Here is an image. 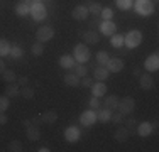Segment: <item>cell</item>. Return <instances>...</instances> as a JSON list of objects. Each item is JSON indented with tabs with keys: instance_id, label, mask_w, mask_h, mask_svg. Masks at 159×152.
<instances>
[{
	"instance_id": "obj_1",
	"label": "cell",
	"mask_w": 159,
	"mask_h": 152,
	"mask_svg": "<svg viewBox=\"0 0 159 152\" xmlns=\"http://www.w3.org/2000/svg\"><path fill=\"white\" fill-rule=\"evenodd\" d=\"M141 42H142V32L141 30H130V32H127L125 36H124V44L130 49L141 46Z\"/></svg>"
},
{
	"instance_id": "obj_2",
	"label": "cell",
	"mask_w": 159,
	"mask_h": 152,
	"mask_svg": "<svg viewBox=\"0 0 159 152\" xmlns=\"http://www.w3.org/2000/svg\"><path fill=\"white\" fill-rule=\"evenodd\" d=\"M117 110H119L122 115H130V113L135 110V100H134V98H130V96L122 98V100H119V106H117Z\"/></svg>"
},
{
	"instance_id": "obj_3",
	"label": "cell",
	"mask_w": 159,
	"mask_h": 152,
	"mask_svg": "<svg viewBox=\"0 0 159 152\" xmlns=\"http://www.w3.org/2000/svg\"><path fill=\"white\" fill-rule=\"evenodd\" d=\"M73 54H75V56H73L75 61L85 64L86 61L90 59V49H88V46H86V44H78V46H75Z\"/></svg>"
},
{
	"instance_id": "obj_4",
	"label": "cell",
	"mask_w": 159,
	"mask_h": 152,
	"mask_svg": "<svg viewBox=\"0 0 159 152\" xmlns=\"http://www.w3.org/2000/svg\"><path fill=\"white\" fill-rule=\"evenodd\" d=\"M135 12L139 15H151L154 12V5L151 0H137L135 2Z\"/></svg>"
},
{
	"instance_id": "obj_5",
	"label": "cell",
	"mask_w": 159,
	"mask_h": 152,
	"mask_svg": "<svg viewBox=\"0 0 159 152\" xmlns=\"http://www.w3.org/2000/svg\"><path fill=\"white\" fill-rule=\"evenodd\" d=\"M32 15L34 20H44V19L48 17V10H46V5H44L43 2L41 3H34V5L31 7V12H29Z\"/></svg>"
},
{
	"instance_id": "obj_6",
	"label": "cell",
	"mask_w": 159,
	"mask_h": 152,
	"mask_svg": "<svg viewBox=\"0 0 159 152\" xmlns=\"http://www.w3.org/2000/svg\"><path fill=\"white\" fill-rule=\"evenodd\" d=\"M52 37H54V30H52V27H49V25H44V27H39L36 30V39L39 42H48Z\"/></svg>"
},
{
	"instance_id": "obj_7",
	"label": "cell",
	"mask_w": 159,
	"mask_h": 152,
	"mask_svg": "<svg viewBox=\"0 0 159 152\" xmlns=\"http://www.w3.org/2000/svg\"><path fill=\"white\" fill-rule=\"evenodd\" d=\"M95 122H97L95 110H85V112L80 115V123H81L83 127H92Z\"/></svg>"
},
{
	"instance_id": "obj_8",
	"label": "cell",
	"mask_w": 159,
	"mask_h": 152,
	"mask_svg": "<svg viewBox=\"0 0 159 152\" xmlns=\"http://www.w3.org/2000/svg\"><path fill=\"white\" fill-rule=\"evenodd\" d=\"M144 68L147 69V73H152V71L159 69V56H157V52L151 54L149 58L144 61Z\"/></svg>"
},
{
	"instance_id": "obj_9",
	"label": "cell",
	"mask_w": 159,
	"mask_h": 152,
	"mask_svg": "<svg viewBox=\"0 0 159 152\" xmlns=\"http://www.w3.org/2000/svg\"><path fill=\"white\" fill-rule=\"evenodd\" d=\"M105 66H107L108 73H120L124 69V61L120 58H110Z\"/></svg>"
},
{
	"instance_id": "obj_10",
	"label": "cell",
	"mask_w": 159,
	"mask_h": 152,
	"mask_svg": "<svg viewBox=\"0 0 159 152\" xmlns=\"http://www.w3.org/2000/svg\"><path fill=\"white\" fill-rule=\"evenodd\" d=\"M80 137H81V132H80V128L75 127V125H71V127H68L66 130H64V139H66L68 142H76V140H80Z\"/></svg>"
},
{
	"instance_id": "obj_11",
	"label": "cell",
	"mask_w": 159,
	"mask_h": 152,
	"mask_svg": "<svg viewBox=\"0 0 159 152\" xmlns=\"http://www.w3.org/2000/svg\"><path fill=\"white\" fill-rule=\"evenodd\" d=\"M88 9H86V5H76L73 9V12H71V15H73L75 20H86V17H88Z\"/></svg>"
},
{
	"instance_id": "obj_12",
	"label": "cell",
	"mask_w": 159,
	"mask_h": 152,
	"mask_svg": "<svg viewBox=\"0 0 159 152\" xmlns=\"http://www.w3.org/2000/svg\"><path fill=\"white\" fill-rule=\"evenodd\" d=\"M100 32L103 34V36H113V34L117 32V25L113 24L112 20H103L100 24Z\"/></svg>"
},
{
	"instance_id": "obj_13",
	"label": "cell",
	"mask_w": 159,
	"mask_h": 152,
	"mask_svg": "<svg viewBox=\"0 0 159 152\" xmlns=\"http://www.w3.org/2000/svg\"><path fill=\"white\" fill-rule=\"evenodd\" d=\"M25 135H27V139L32 140V142L39 140V139H41V130H39V127H37V125H34V123H31L29 127H25Z\"/></svg>"
},
{
	"instance_id": "obj_14",
	"label": "cell",
	"mask_w": 159,
	"mask_h": 152,
	"mask_svg": "<svg viewBox=\"0 0 159 152\" xmlns=\"http://www.w3.org/2000/svg\"><path fill=\"white\" fill-rule=\"evenodd\" d=\"M135 128H137L139 137H149L152 134V123H151V122H142V123H139Z\"/></svg>"
},
{
	"instance_id": "obj_15",
	"label": "cell",
	"mask_w": 159,
	"mask_h": 152,
	"mask_svg": "<svg viewBox=\"0 0 159 152\" xmlns=\"http://www.w3.org/2000/svg\"><path fill=\"white\" fill-rule=\"evenodd\" d=\"M152 85H154V79H152V76H151L149 73L139 76V86H141L142 90H151Z\"/></svg>"
},
{
	"instance_id": "obj_16",
	"label": "cell",
	"mask_w": 159,
	"mask_h": 152,
	"mask_svg": "<svg viewBox=\"0 0 159 152\" xmlns=\"http://www.w3.org/2000/svg\"><path fill=\"white\" fill-rule=\"evenodd\" d=\"M90 88H92V93H93V96H103L105 93H107V85H105L103 81H97V83H93L92 86H90Z\"/></svg>"
},
{
	"instance_id": "obj_17",
	"label": "cell",
	"mask_w": 159,
	"mask_h": 152,
	"mask_svg": "<svg viewBox=\"0 0 159 152\" xmlns=\"http://www.w3.org/2000/svg\"><path fill=\"white\" fill-rule=\"evenodd\" d=\"M83 41H85L86 44H98L100 42V37H98V34L93 29H90V30H85V32H83Z\"/></svg>"
},
{
	"instance_id": "obj_18",
	"label": "cell",
	"mask_w": 159,
	"mask_h": 152,
	"mask_svg": "<svg viewBox=\"0 0 159 152\" xmlns=\"http://www.w3.org/2000/svg\"><path fill=\"white\" fill-rule=\"evenodd\" d=\"M56 120H58V113H56L54 110H48V112H44L43 115H41V122L46 123V125H52Z\"/></svg>"
},
{
	"instance_id": "obj_19",
	"label": "cell",
	"mask_w": 159,
	"mask_h": 152,
	"mask_svg": "<svg viewBox=\"0 0 159 152\" xmlns=\"http://www.w3.org/2000/svg\"><path fill=\"white\" fill-rule=\"evenodd\" d=\"M5 95H7L9 98L19 96V95H20V86H19L16 81H14V83H7V86H5Z\"/></svg>"
},
{
	"instance_id": "obj_20",
	"label": "cell",
	"mask_w": 159,
	"mask_h": 152,
	"mask_svg": "<svg viewBox=\"0 0 159 152\" xmlns=\"http://www.w3.org/2000/svg\"><path fill=\"white\" fill-rule=\"evenodd\" d=\"M93 76H95L97 81H105V79L108 78V69L103 68L102 64H98L95 69H93Z\"/></svg>"
},
{
	"instance_id": "obj_21",
	"label": "cell",
	"mask_w": 159,
	"mask_h": 152,
	"mask_svg": "<svg viewBox=\"0 0 159 152\" xmlns=\"http://www.w3.org/2000/svg\"><path fill=\"white\" fill-rule=\"evenodd\" d=\"M129 137H130V134H129V130H127L125 127L117 128V130H115V134H113V139H115L117 142H127V140H129Z\"/></svg>"
},
{
	"instance_id": "obj_22",
	"label": "cell",
	"mask_w": 159,
	"mask_h": 152,
	"mask_svg": "<svg viewBox=\"0 0 159 152\" xmlns=\"http://www.w3.org/2000/svg\"><path fill=\"white\" fill-rule=\"evenodd\" d=\"M97 113V122H102V123H108L110 122V115H112V110L103 108V110H98Z\"/></svg>"
},
{
	"instance_id": "obj_23",
	"label": "cell",
	"mask_w": 159,
	"mask_h": 152,
	"mask_svg": "<svg viewBox=\"0 0 159 152\" xmlns=\"http://www.w3.org/2000/svg\"><path fill=\"white\" fill-rule=\"evenodd\" d=\"M59 66L64 68V69H73V66H75V58H71V56H68V54H64L59 58Z\"/></svg>"
},
{
	"instance_id": "obj_24",
	"label": "cell",
	"mask_w": 159,
	"mask_h": 152,
	"mask_svg": "<svg viewBox=\"0 0 159 152\" xmlns=\"http://www.w3.org/2000/svg\"><path fill=\"white\" fill-rule=\"evenodd\" d=\"M80 76L75 74V73H68L66 76H64V83H66L68 86H73V88H76V86H80Z\"/></svg>"
},
{
	"instance_id": "obj_25",
	"label": "cell",
	"mask_w": 159,
	"mask_h": 152,
	"mask_svg": "<svg viewBox=\"0 0 159 152\" xmlns=\"http://www.w3.org/2000/svg\"><path fill=\"white\" fill-rule=\"evenodd\" d=\"M29 12H31V7L27 5V3L20 2L16 5V14L19 15V17H25V15H29Z\"/></svg>"
},
{
	"instance_id": "obj_26",
	"label": "cell",
	"mask_w": 159,
	"mask_h": 152,
	"mask_svg": "<svg viewBox=\"0 0 159 152\" xmlns=\"http://www.w3.org/2000/svg\"><path fill=\"white\" fill-rule=\"evenodd\" d=\"M86 9H88V12H90V14H93V15H100V12H102V9H103V7H102L98 2H93V0H90V2L86 3Z\"/></svg>"
},
{
	"instance_id": "obj_27",
	"label": "cell",
	"mask_w": 159,
	"mask_h": 152,
	"mask_svg": "<svg viewBox=\"0 0 159 152\" xmlns=\"http://www.w3.org/2000/svg\"><path fill=\"white\" fill-rule=\"evenodd\" d=\"M119 96H115V95H110V96L105 100V106H107L108 110H117V106H119Z\"/></svg>"
},
{
	"instance_id": "obj_28",
	"label": "cell",
	"mask_w": 159,
	"mask_h": 152,
	"mask_svg": "<svg viewBox=\"0 0 159 152\" xmlns=\"http://www.w3.org/2000/svg\"><path fill=\"white\" fill-rule=\"evenodd\" d=\"M31 52H32V56H36V58H39L41 54L44 52V46H43V42H34L32 46H31Z\"/></svg>"
},
{
	"instance_id": "obj_29",
	"label": "cell",
	"mask_w": 159,
	"mask_h": 152,
	"mask_svg": "<svg viewBox=\"0 0 159 152\" xmlns=\"http://www.w3.org/2000/svg\"><path fill=\"white\" fill-rule=\"evenodd\" d=\"M2 78H3V81H5V83H14L17 79V74L14 73V69H5L2 73Z\"/></svg>"
},
{
	"instance_id": "obj_30",
	"label": "cell",
	"mask_w": 159,
	"mask_h": 152,
	"mask_svg": "<svg viewBox=\"0 0 159 152\" xmlns=\"http://www.w3.org/2000/svg\"><path fill=\"white\" fill-rule=\"evenodd\" d=\"M112 37V41H110V44L113 46V47H122L124 46V36L122 34H113V36H110Z\"/></svg>"
},
{
	"instance_id": "obj_31",
	"label": "cell",
	"mask_w": 159,
	"mask_h": 152,
	"mask_svg": "<svg viewBox=\"0 0 159 152\" xmlns=\"http://www.w3.org/2000/svg\"><path fill=\"white\" fill-rule=\"evenodd\" d=\"M73 69H75V74H78L80 78H83V76L88 74V68H86L83 63H78L76 66H73Z\"/></svg>"
},
{
	"instance_id": "obj_32",
	"label": "cell",
	"mask_w": 159,
	"mask_h": 152,
	"mask_svg": "<svg viewBox=\"0 0 159 152\" xmlns=\"http://www.w3.org/2000/svg\"><path fill=\"white\" fill-rule=\"evenodd\" d=\"M20 96H24L25 100H32L34 98V88H31V86H22L20 88Z\"/></svg>"
},
{
	"instance_id": "obj_33",
	"label": "cell",
	"mask_w": 159,
	"mask_h": 152,
	"mask_svg": "<svg viewBox=\"0 0 159 152\" xmlns=\"http://www.w3.org/2000/svg\"><path fill=\"white\" fill-rule=\"evenodd\" d=\"M124 117H125V115H122L119 110H117V112H113V110H112L110 122H112V123H115V125H120V123H124Z\"/></svg>"
},
{
	"instance_id": "obj_34",
	"label": "cell",
	"mask_w": 159,
	"mask_h": 152,
	"mask_svg": "<svg viewBox=\"0 0 159 152\" xmlns=\"http://www.w3.org/2000/svg\"><path fill=\"white\" fill-rule=\"evenodd\" d=\"M10 52V44L7 39H0V56H7Z\"/></svg>"
},
{
	"instance_id": "obj_35",
	"label": "cell",
	"mask_w": 159,
	"mask_h": 152,
	"mask_svg": "<svg viewBox=\"0 0 159 152\" xmlns=\"http://www.w3.org/2000/svg\"><path fill=\"white\" fill-rule=\"evenodd\" d=\"M7 150L9 152H20L22 150V142L20 140H12V142H9Z\"/></svg>"
},
{
	"instance_id": "obj_36",
	"label": "cell",
	"mask_w": 159,
	"mask_h": 152,
	"mask_svg": "<svg viewBox=\"0 0 159 152\" xmlns=\"http://www.w3.org/2000/svg\"><path fill=\"white\" fill-rule=\"evenodd\" d=\"M108 52H105V51H100V52H97V63L98 64H102V66H105V64L108 63Z\"/></svg>"
},
{
	"instance_id": "obj_37",
	"label": "cell",
	"mask_w": 159,
	"mask_h": 152,
	"mask_svg": "<svg viewBox=\"0 0 159 152\" xmlns=\"http://www.w3.org/2000/svg\"><path fill=\"white\" fill-rule=\"evenodd\" d=\"M115 3L120 10H129L132 7V0H115Z\"/></svg>"
},
{
	"instance_id": "obj_38",
	"label": "cell",
	"mask_w": 159,
	"mask_h": 152,
	"mask_svg": "<svg viewBox=\"0 0 159 152\" xmlns=\"http://www.w3.org/2000/svg\"><path fill=\"white\" fill-rule=\"evenodd\" d=\"M100 15H102V19H103V20H112V17H113V10L110 9V7H105V9H102Z\"/></svg>"
},
{
	"instance_id": "obj_39",
	"label": "cell",
	"mask_w": 159,
	"mask_h": 152,
	"mask_svg": "<svg viewBox=\"0 0 159 152\" xmlns=\"http://www.w3.org/2000/svg\"><path fill=\"white\" fill-rule=\"evenodd\" d=\"M124 123H125V128L129 130V134H134L135 132V120L134 118H127V120H124Z\"/></svg>"
},
{
	"instance_id": "obj_40",
	"label": "cell",
	"mask_w": 159,
	"mask_h": 152,
	"mask_svg": "<svg viewBox=\"0 0 159 152\" xmlns=\"http://www.w3.org/2000/svg\"><path fill=\"white\" fill-rule=\"evenodd\" d=\"M10 56H12L14 59H19L22 56V47H19V46H14V47H10Z\"/></svg>"
},
{
	"instance_id": "obj_41",
	"label": "cell",
	"mask_w": 159,
	"mask_h": 152,
	"mask_svg": "<svg viewBox=\"0 0 159 152\" xmlns=\"http://www.w3.org/2000/svg\"><path fill=\"white\" fill-rule=\"evenodd\" d=\"M9 105H10V101H9V96H0V112H5L7 108H9Z\"/></svg>"
},
{
	"instance_id": "obj_42",
	"label": "cell",
	"mask_w": 159,
	"mask_h": 152,
	"mask_svg": "<svg viewBox=\"0 0 159 152\" xmlns=\"http://www.w3.org/2000/svg\"><path fill=\"white\" fill-rule=\"evenodd\" d=\"M80 85H81L83 88H90V86L93 85V79L88 78V76H83V78L80 79Z\"/></svg>"
},
{
	"instance_id": "obj_43",
	"label": "cell",
	"mask_w": 159,
	"mask_h": 152,
	"mask_svg": "<svg viewBox=\"0 0 159 152\" xmlns=\"http://www.w3.org/2000/svg\"><path fill=\"white\" fill-rule=\"evenodd\" d=\"M90 106H92V108H100V100H98V96H92Z\"/></svg>"
},
{
	"instance_id": "obj_44",
	"label": "cell",
	"mask_w": 159,
	"mask_h": 152,
	"mask_svg": "<svg viewBox=\"0 0 159 152\" xmlns=\"http://www.w3.org/2000/svg\"><path fill=\"white\" fill-rule=\"evenodd\" d=\"M17 85L20 86V88H22V86H27L29 85V78H27V76H20L19 81H17Z\"/></svg>"
},
{
	"instance_id": "obj_45",
	"label": "cell",
	"mask_w": 159,
	"mask_h": 152,
	"mask_svg": "<svg viewBox=\"0 0 159 152\" xmlns=\"http://www.w3.org/2000/svg\"><path fill=\"white\" fill-rule=\"evenodd\" d=\"M7 122H9V117L5 115V112H0V125L7 123Z\"/></svg>"
},
{
	"instance_id": "obj_46",
	"label": "cell",
	"mask_w": 159,
	"mask_h": 152,
	"mask_svg": "<svg viewBox=\"0 0 159 152\" xmlns=\"http://www.w3.org/2000/svg\"><path fill=\"white\" fill-rule=\"evenodd\" d=\"M3 71H5V61H3L2 56H0V74H2Z\"/></svg>"
},
{
	"instance_id": "obj_47",
	"label": "cell",
	"mask_w": 159,
	"mask_h": 152,
	"mask_svg": "<svg viewBox=\"0 0 159 152\" xmlns=\"http://www.w3.org/2000/svg\"><path fill=\"white\" fill-rule=\"evenodd\" d=\"M132 73H134V76H137V78H139V76L142 74V71H141V68H134V71H132Z\"/></svg>"
},
{
	"instance_id": "obj_48",
	"label": "cell",
	"mask_w": 159,
	"mask_h": 152,
	"mask_svg": "<svg viewBox=\"0 0 159 152\" xmlns=\"http://www.w3.org/2000/svg\"><path fill=\"white\" fill-rule=\"evenodd\" d=\"M39 122H41V117H34V118L31 120V123H34V125H37V127H39Z\"/></svg>"
},
{
	"instance_id": "obj_49",
	"label": "cell",
	"mask_w": 159,
	"mask_h": 152,
	"mask_svg": "<svg viewBox=\"0 0 159 152\" xmlns=\"http://www.w3.org/2000/svg\"><path fill=\"white\" fill-rule=\"evenodd\" d=\"M37 152H49V149H48V147H39Z\"/></svg>"
},
{
	"instance_id": "obj_50",
	"label": "cell",
	"mask_w": 159,
	"mask_h": 152,
	"mask_svg": "<svg viewBox=\"0 0 159 152\" xmlns=\"http://www.w3.org/2000/svg\"><path fill=\"white\" fill-rule=\"evenodd\" d=\"M31 125V120H24V127H29Z\"/></svg>"
},
{
	"instance_id": "obj_51",
	"label": "cell",
	"mask_w": 159,
	"mask_h": 152,
	"mask_svg": "<svg viewBox=\"0 0 159 152\" xmlns=\"http://www.w3.org/2000/svg\"><path fill=\"white\" fill-rule=\"evenodd\" d=\"M34 3H41V0H34Z\"/></svg>"
}]
</instances>
